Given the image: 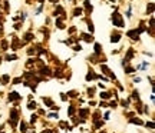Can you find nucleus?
I'll list each match as a JSON object with an SVG mask.
<instances>
[{
    "instance_id": "14",
    "label": "nucleus",
    "mask_w": 155,
    "mask_h": 133,
    "mask_svg": "<svg viewBox=\"0 0 155 133\" xmlns=\"http://www.w3.org/2000/svg\"><path fill=\"white\" fill-rule=\"evenodd\" d=\"M43 133H50V130H46V132H43Z\"/></svg>"
},
{
    "instance_id": "1",
    "label": "nucleus",
    "mask_w": 155,
    "mask_h": 133,
    "mask_svg": "<svg viewBox=\"0 0 155 133\" xmlns=\"http://www.w3.org/2000/svg\"><path fill=\"white\" fill-rule=\"evenodd\" d=\"M112 23H114V26L124 27V20H122V16L119 13H114V14H112Z\"/></svg>"
},
{
    "instance_id": "7",
    "label": "nucleus",
    "mask_w": 155,
    "mask_h": 133,
    "mask_svg": "<svg viewBox=\"0 0 155 133\" xmlns=\"http://www.w3.org/2000/svg\"><path fill=\"white\" fill-rule=\"evenodd\" d=\"M75 16H81V13H82V9H75Z\"/></svg>"
},
{
    "instance_id": "11",
    "label": "nucleus",
    "mask_w": 155,
    "mask_h": 133,
    "mask_svg": "<svg viewBox=\"0 0 155 133\" xmlns=\"http://www.w3.org/2000/svg\"><path fill=\"white\" fill-rule=\"evenodd\" d=\"M88 29L91 30V32H94V26H92V23H91V22L88 23Z\"/></svg>"
},
{
    "instance_id": "13",
    "label": "nucleus",
    "mask_w": 155,
    "mask_h": 133,
    "mask_svg": "<svg viewBox=\"0 0 155 133\" xmlns=\"http://www.w3.org/2000/svg\"><path fill=\"white\" fill-rule=\"evenodd\" d=\"M73 50H76V52H78V50H82V47H81V46H75V47H73Z\"/></svg>"
},
{
    "instance_id": "10",
    "label": "nucleus",
    "mask_w": 155,
    "mask_h": 133,
    "mask_svg": "<svg viewBox=\"0 0 155 133\" xmlns=\"http://www.w3.org/2000/svg\"><path fill=\"white\" fill-rule=\"evenodd\" d=\"M35 107H36V103H32V102H30V103H29V109H35Z\"/></svg>"
},
{
    "instance_id": "2",
    "label": "nucleus",
    "mask_w": 155,
    "mask_h": 133,
    "mask_svg": "<svg viewBox=\"0 0 155 133\" xmlns=\"http://www.w3.org/2000/svg\"><path fill=\"white\" fill-rule=\"evenodd\" d=\"M128 36L131 39H138V32L137 30H131V32H128Z\"/></svg>"
},
{
    "instance_id": "3",
    "label": "nucleus",
    "mask_w": 155,
    "mask_h": 133,
    "mask_svg": "<svg viewBox=\"0 0 155 133\" xmlns=\"http://www.w3.org/2000/svg\"><path fill=\"white\" fill-rule=\"evenodd\" d=\"M119 39H121V34H118V33H112V37H111V42L112 43H116V42H119Z\"/></svg>"
},
{
    "instance_id": "8",
    "label": "nucleus",
    "mask_w": 155,
    "mask_h": 133,
    "mask_svg": "<svg viewBox=\"0 0 155 133\" xmlns=\"http://www.w3.org/2000/svg\"><path fill=\"white\" fill-rule=\"evenodd\" d=\"M95 52H96V53H99V52H101V46H99V44H95Z\"/></svg>"
},
{
    "instance_id": "9",
    "label": "nucleus",
    "mask_w": 155,
    "mask_h": 133,
    "mask_svg": "<svg viewBox=\"0 0 155 133\" xmlns=\"http://www.w3.org/2000/svg\"><path fill=\"white\" fill-rule=\"evenodd\" d=\"M147 67H148V63L145 62V63H142V65L139 66V69H147Z\"/></svg>"
},
{
    "instance_id": "12",
    "label": "nucleus",
    "mask_w": 155,
    "mask_h": 133,
    "mask_svg": "<svg viewBox=\"0 0 155 133\" xmlns=\"http://www.w3.org/2000/svg\"><path fill=\"white\" fill-rule=\"evenodd\" d=\"M132 72H134L132 67H128V69H127V73H132Z\"/></svg>"
},
{
    "instance_id": "4",
    "label": "nucleus",
    "mask_w": 155,
    "mask_h": 133,
    "mask_svg": "<svg viewBox=\"0 0 155 133\" xmlns=\"http://www.w3.org/2000/svg\"><path fill=\"white\" fill-rule=\"evenodd\" d=\"M9 99H10V100H16V99H19V94H17L16 92H13V93H10Z\"/></svg>"
},
{
    "instance_id": "5",
    "label": "nucleus",
    "mask_w": 155,
    "mask_h": 133,
    "mask_svg": "<svg viewBox=\"0 0 155 133\" xmlns=\"http://www.w3.org/2000/svg\"><path fill=\"white\" fill-rule=\"evenodd\" d=\"M82 37L86 40V42H92V40H94V37H92V36H89V34H82Z\"/></svg>"
},
{
    "instance_id": "6",
    "label": "nucleus",
    "mask_w": 155,
    "mask_h": 133,
    "mask_svg": "<svg viewBox=\"0 0 155 133\" xmlns=\"http://www.w3.org/2000/svg\"><path fill=\"white\" fill-rule=\"evenodd\" d=\"M101 97H104V99H109V97H111V94L108 93V92H104V93H101Z\"/></svg>"
}]
</instances>
